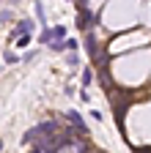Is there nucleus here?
Wrapping results in <instances>:
<instances>
[{"label":"nucleus","mask_w":151,"mask_h":153,"mask_svg":"<svg viewBox=\"0 0 151 153\" xmlns=\"http://www.w3.org/2000/svg\"><path fill=\"white\" fill-rule=\"evenodd\" d=\"M93 22H96V16H93L83 3H77V25H80L83 30H88V27H93Z\"/></svg>","instance_id":"obj_1"},{"label":"nucleus","mask_w":151,"mask_h":153,"mask_svg":"<svg viewBox=\"0 0 151 153\" xmlns=\"http://www.w3.org/2000/svg\"><path fill=\"white\" fill-rule=\"evenodd\" d=\"M66 120L77 128V131H85V123H83V118H80V112H74V109H69L66 112Z\"/></svg>","instance_id":"obj_2"},{"label":"nucleus","mask_w":151,"mask_h":153,"mask_svg":"<svg viewBox=\"0 0 151 153\" xmlns=\"http://www.w3.org/2000/svg\"><path fill=\"white\" fill-rule=\"evenodd\" d=\"M85 47H88V55L96 60V57H99V47H96V38H93V33L85 36Z\"/></svg>","instance_id":"obj_3"},{"label":"nucleus","mask_w":151,"mask_h":153,"mask_svg":"<svg viewBox=\"0 0 151 153\" xmlns=\"http://www.w3.org/2000/svg\"><path fill=\"white\" fill-rule=\"evenodd\" d=\"M50 36H52V41H63V38H66V27H63V25L52 27V30H50ZM52 41H50V44H52ZM50 44H47V47H50Z\"/></svg>","instance_id":"obj_4"},{"label":"nucleus","mask_w":151,"mask_h":153,"mask_svg":"<svg viewBox=\"0 0 151 153\" xmlns=\"http://www.w3.org/2000/svg\"><path fill=\"white\" fill-rule=\"evenodd\" d=\"M91 79H93V71H91V68H85V71H83V76H80L83 88H88V85H91Z\"/></svg>","instance_id":"obj_5"},{"label":"nucleus","mask_w":151,"mask_h":153,"mask_svg":"<svg viewBox=\"0 0 151 153\" xmlns=\"http://www.w3.org/2000/svg\"><path fill=\"white\" fill-rule=\"evenodd\" d=\"M63 44H66V49H69V52H74V49H77V38H66Z\"/></svg>","instance_id":"obj_6"},{"label":"nucleus","mask_w":151,"mask_h":153,"mask_svg":"<svg viewBox=\"0 0 151 153\" xmlns=\"http://www.w3.org/2000/svg\"><path fill=\"white\" fill-rule=\"evenodd\" d=\"M33 11H36V16L44 22V6H41V3H36V6H33Z\"/></svg>","instance_id":"obj_7"},{"label":"nucleus","mask_w":151,"mask_h":153,"mask_svg":"<svg viewBox=\"0 0 151 153\" xmlns=\"http://www.w3.org/2000/svg\"><path fill=\"white\" fill-rule=\"evenodd\" d=\"M30 44V36H20V38H17V47H28Z\"/></svg>","instance_id":"obj_8"},{"label":"nucleus","mask_w":151,"mask_h":153,"mask_svg":"<svg viewBox=\"0 0 151 153\" xmlns=\"http://www.w3.org/2000/svg\"><path fill=\"white\" fill-rule=\"evenodd\" d=\"M17 60H20V57H17L14 52H8V49H6V63H17Z\"/></svg>","instance_id":"obj_9"},{"label":"nucleus","mask_w":151,"mask_h":153,"mask_svg":"<svg viewBox=\"0 0 151 153\" xmlns=\"http://www.w3.org/2000/svg\"><path fill=\"white\" fill-rule=\"evenodd\" d=\"M0 150H3V140H0Z\"/></svg>","instance_id":"obj_10"}]
</instances>
